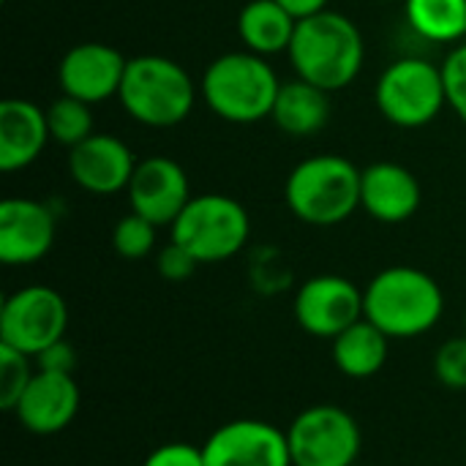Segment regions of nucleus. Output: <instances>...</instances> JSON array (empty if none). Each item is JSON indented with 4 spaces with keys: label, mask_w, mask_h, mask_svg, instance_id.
I'll list each match as a JSON object with an SVG mask.
<instances>
[{
    "label": "nucleus",
    "mask_w": 466,
    "mask_h": 466,
    "mask_svg": "<svg viewBox=\"0 0 466 466\" xmlns=\"http://www.w3.org/2000/svg\"><path fill=\"white\" fill-rule=\"evenodd\" d=\"M352 466H363V464H358V461H355V464H352Z\"/></svg>",
    "instance_id": "34"
},
{
    "label": "nucleus",
    "mask_w": 466,
    "mask_h": 466,
    "mask_svg": "<svg viewBox=\"0 0 466 466\" xmlns=\"http://www.w3.org/2000/svg\"><path fill=\"white\" fill-rule=\"evenodd\" d=\"M248 210L229 194L191 197L172 224V240L194 254L199 265L227 262L248 243Z\"/></svg>",
    "instance_id": "6"
},
{
    "label": "nucleus",
    "mask_w": 466,
    "mask_h": 466,
    "mask_svg": "<svg viewBox=\"0 0 466 466\" xmlns=\"http://www.w3.org/2000/svg\"><path fill=\"white\" fill-rule=\"evenodd\" d=\"M390 341L366 317L333 339V363L350 380H369L382 371L390 355Z\"/></svg>",
    "instance_id": "21"
},
{
    "label": "nucleus",
    "mask_w": 466,
    "mask_h": 466,
    "mask_svg": "<svg viewBox=\"0 0 466 466\" xmlns=\"http://www.w3.org/2000/svg\"><path fill=\"white\" fill-rule=\"evenodd\" d=\"M418 177L393 161H377L360 172V208L380 224H404L420 208Z\"/></svg>",
    "instance_id": "17"
},
{
    "label": "nucleus",
    "mask_w": 466,
    "mask_h": 466,
    "mask_svg": "<svg viewBox=\"0 0 466 466\" xmlns=\"http://www.w3.org/2000/svg\"><path fill=\"white\" fill-rule=\"evenodd\" d=\"M68 306L66 298L44 284H30L11 292L0 306V344L35 358L49 344L66 339Z\"/></svg>",
    "instance_id": "9"
},
{
    "label": "nucleus",
    "mask_w": 466,
    "mask_h": 466,
    "mask_svg": "<svg viewBox=\"0 0 466 466\" xmlns=\"http://www.w3.org/2000/svg\"><path fill=\"white\" fill-rule=\"evenodd\" d=\"M407 25L431 44L466 38V0H404Z\"/></svg>",
    "instance_id": "22"
},
{
    "label": "nucleus",
    "mask_w": 466,
    "mask_h": 466,
    "mask_svg": "<svg viewBox=\"0 0 466 466\" xmlns=\"http://www.w3.org/2000/svg\"><path fill=\"white\" fill-rule=\"evenodd\" d=\"M117 101L128 117L147 128H172L191 115L197 104V85L177 60L164 55H139L126 66Z\"/></svg>",
    "instance_id": "4"
},
{
    "label": "nucleus",
    "mask_w": 466,
    "mask_h": 466,
    "mask_svg": "<svg viewBox=\"0 0 466 466\" xmlns=\"http://www.w3.org/2000/svg\"><path fill=\"white\" fill-rule=\"evenodd\" d=\"M281 79L257 52H227L216 57L199 82V96L208 109L227 123H259L273 115Z\"/></svg>",
    "instance_id": "3"
},
{
    "label": "nucleus",
    "mask_w": 466,
    "mask_h": 466,
    "mask_svg": "<svg viewBox=\"0 0 466 466\" xmlns=\"http://www.w3.org/2000/svg\"><path fill=\"white\" fill-rule=\"evenodd\" d=\"M363 314L388 339H418L442 319L445 295L426 270L393 265L380 270L363 289Z\"/></svg>",
    "instance_id": "2"
},
{
    "label": "nucleus",
    "mask_w": 466,
    "mask_h": 466,
    "mask_svg": "<svg viewBox=\"0 0 466 466\" xmlns=\"http://www.w3.org/2000/svg\"><path fill=\"white\" fill-rule=\"evenodd\" d=\"M197 259H194V254L191 251H186L180 243H175V240H169L161 251H158V257H156V268H158V273H161V279H167V281H172V284H180V281H186V279H191L194 276V270H197Z\"/></svg>",
    "instance_id": "28"
},
{
    "label": "nucleus",
    "mask_w": 466,
    "mask_h": 466,
    "mask_svg": "<svg viewBox=\"0 0 466 466\" xmlns=\"http://www.w3.org/2000/svg\"><path fill=\"white\" fill-rule=\"evenodd\" d=\"M276 3H281L295 19H306V16H314L319 11H325L330 0H276Z\"/></svg>",
    "instance_id": "31"
},
{
    "label": "nucleus",
    "mask_w": 466,
    "mask_h": 466,
    "mask_svg": "<svg viewBox=\"0 0 466 466\" xmlns=\"http://www.w3.org/2000/svg\"><path fill=\"white\" fill-rule=\"evenodd\" d=\"M464 336H466V314H464Z\"/></svg>",
    "instance_id": "33"
},
{
    "label": "nucleus",
    "mask_w": 466,
    "mask_h": 466,
    "mask_svg": "<svg viewBox=\"0 0 466 466\" xmlns=\"http://www.w3.org/2000/svg\"><path fill=\"white\" fill-rule=\"evenodd\" d=\"M295 319L314 339H336L363 314V289L344 276L325 273L300 284L295 295Z\"/></svg>",
    "instance_id": "10"
},
{
    "label": "nucleus",
    "mask_w": 466,
    "mask_h": 466,
    "mask_svg": "<svg viewBox=\"0 0 466 466\" xmlns=\"http://www.w3.org/2000/svg\"><path fill=\"white\" fill-rule=\"evenodd\" d=\"M142 466H205L202 448L188 442H167L156 448Z\"/></svg>",
    "instance_id": "29"
},
{
    "label": "nucleus",
    "mask_w": 466,
    "mask_h": 466,
    "mask_svg": "<svg viewBox=\"0 0 466 466\" xmlns=\"http://www.w3.org/2000/svg\"><path fill=\"white\" fill-rule=\"evenodd\" d=\"M298 19L276 0H248L238 14V35L262 57L289 52Z\"/></svg>",
    "instance_id": "20"
},
{
    "label": "nucleus",
    "mask_w": 466,
    "mask_h": 466,
    "mask_svg": "<svg viewBox=\"0 0 466 466\" xmlns=\"http://www.w3.org/2000/svg\"><path fill=\"white\" fill-rule=\"evenodd\" d=\"M270 120L289 137H314L330 120V93L306 82H281Z\"/></svg>",
    "instance_id": "19"
},
{
    "label": "nucleus",
    "mask_w": 466,
    "mask_h": 466,
    "mask_svg": "<svg viewBox=\"0 0 466 466\" xmlns=\"http://www.w3.org/2000/svg\"><path fill=\"white\" fill-rule=\"evenodd\" d=\"M46 126H49L52 142H57L68 150L76 147L79 142H85L90 134H96L90 104H85L74 96H60L46 106Z\"/></svg>",
    "instance_id": "23"
},
{
    "label": "nucleus",
    "mask_w": 466,
    "mask_h": 466,
    "mask_svg": "<svg viewBox=\"0 0 466 466\" xmlns=\"http://www.w3.org/2000/svg\"><path fill=\"white\" fill-rule=\"evenodd\" d=\"M156 224L142 218L139 213H128L115 224L112 246L123 259H145L156 246Z\"/></svg>",
    "instance_id": "25"
},
{
    "label": "nucleus",
    "mask_w": 466,
    "mask_h": 466,
    "mask_svg": "<svg viewBox=\"0 0 466 466\" xmlns=\"http://www.w3.org/2000/svg\"><path fill=\"white\" fill-rule=\"evenodd\" d=\"M287 57L300 79L333 93L358 79L366 60V44L360 27L350 16L325 8L298 19Z\"/></svg>",
    "instance_id": "1"
},
{
    "label": "nucleus",
    "mask_w": 466,
    "mask_h": 466,
    "mask_svg": "<svg viewBox=\"0 0 466 466\" xmlns=\"http://www.w3.org/2000/svg\"><path fill=\"white\" fill-rule=\"evenodd\" d=\"M202 456L205 466H292L287 431L254 418L218 426L202 445Z\"/></svg>",
    "instance_id": "11"
},
{
    "label": "nucleus",
    "mask_w": 466,
    "mask_h": 466,
    "mask_svg": "<svg viewBox=\"0 0 466 466\" xmlns=\"http://www.w3.org/2000/svg\"><path fill=\"white\" fill-rule=\"evenodd\" d=\"M57 235L55 213L30 197H8L0 202V262L22 268L44 259Z\"/></svg>",
    "instance_id": "14"
},
{
    "label": "nucleus",
    "mask_w": 466,
    "mask_h": 466,
    "mask_svg": "<svg viewBox=\"0 0 466 466\" xmlns=\"http://www.w3.org/2000/svg\"><path fill=\"white\" fill-rule=\"evenodd\" d=\"M35 369L38 371H52V374H74V366H76V352L74 347L60 339L55 344H49L46 350H41L35 358Z\"/></svg>",
    "instance_id": "30"
},
{
    "label": "nucleus",
    "mask_w": 466,
    "mask_h": 466,
    "mask_svg": "<svg viewBox=\"0 0 466 466\" xmlns=\"http://www.w3.org/2000/svg\"><path fill=\"white\" fill-rule=\"evenodd\" d=\"M292 466H352L363 434L358 420L339 404L306 407L287 426Z\"/></svg>",
    "instance_id": "8"
},
{
    "label": "nucleus",
    "mask_w": 466,
    "mask_h": 466,
    "mask_svg": "<svg viewBox=\"0 0 466 466\" xmlns=\"http://www.w3.org/2000/svg\"><path fill=\"white\" fill-rule=\"evenodd\" d=\"M380 3H404V0H380Z\"/></svg>",
    "instance_id": "32"
},
{
    "label": "nucleus",
    "mask_w": 466,
    "mask_h": 466,
    "mask_svg": "<svg viewBox=\"0 0 466 466\" xmlns=\"http://www.w3.org/2000/svg\"><path fill=\"white\" fill-rule=\"evenodd\" d=\"M46 109L27 98L0 101V169H27L49 142Z\"/></svg>",
    "instance_id": "18"
},
{
    "label": "nucleus",
    "mask_w": 466,
    "mask_h": 466,
    "mask_svg": "<svg viewBox=\"0 0 466 466\" xmlns=\"http://www.w3.org/2000/svg\"><path fill=\"white\" fill-rule=\"evenodd\" d=\"M128 60L109 44L85 41L71 46L57 66V85L63 96H74L85 104H101L115 98L123 85Z\"/></svg>",
    "instance_id": "13"
},
{
    "label": "nucleus",
    "mask_w": 466,
    "mask_h": 466,
    "mask_svg": "<svg viewBox=\"0 0 466 466\" xmlns=\"http://www.w3.org/2000/svg\"><path fill=\"white\" fill-rule=\"evenodd\" d=\"M76 412L79 388L74 382V374H52L38 369L19 404L14 407L19 426L35 437H52L66 431L74 423Z\"/></svg>",
    "instance_id": "16"
},
{
    "label": "nucleus",
    "mask_w": 466,
    "mask_h": 466,
    "mask_svg": "<svg viewBox=\"0 0 466 466\" xmlns=\"http://www.w3.org/2000/svg\"><path fill=\"white\" fill-rule=\"evenodd\" d=\"M434 374L451 390H466V336L448 339L434 352Z\"/></svg>",
    "instance_id": "26"
},
{
    "label": "nucleus",
    "mask_w": 466,
    "mask_h": 466,
    "mask_svg": "<svg viewBox=\"0 0 466 466\" xmlns=\"http://www.w3.org/2000/svg\"><path fill=\"white\" fill-rule=\"evenodd\" d=\"M442 79L448 106L466 123V41L456 44L442 60Z\"/></svg>",
    "instance_id": "27"
},
{
    "label": "nucleus",
    "mask_w": 466,
    "mask_h": 466,
    "mask_svg": "<svg viewBox=\"0 0 466 466\" xmlns=\"http://www.w3.org/2000/svg\"><path fill=\"white\" fill-rule=\"evenodd\" d=\"M377 106L399 128H423L448 106L442 66L423 57H401L377 79Z\"/></svg>",
    "instance_id": "7"
},
{
    "label": "nucleus",
    "mask_w": 466,
    "mask_h": 466,
    "mask_svg": "<svg viewBox=\"0 0 466 466\" xmlns=\"http://www.w3.org/2000/svg\"><path fill=\"white\" fill-rule=\"evenodd\" d=\"M30 355L0 344V410L14 412V407L19 404L22 393L27 390L35 374L30 369Z\"/></svg>",
    "instance_id": "24"
},
{
    "label": "nucleus",
    "mask_w": 466,
    "mask_h": 466,
    "mask_svg": "<svg viewBox=\"0 0 466 466\" xmlns=\"http://www.w3.org/2000/svg\"><path fill=\"white\" fill-rule=\"evenodd\" d=\"M137 158L131 147L112 134H90L85 142L68 150L71 180L96 197L120 194L128 188Z\"/></svg>",
    "instance_id": "15"
},
{
    "label": "nucleus",
    "mask_w": 466,
    "mask_h": 466,
    "mask_svg": "<svg viewBox=\"0 0 466 466\" xmlns=\"http://www.w3.org/2000/svg\"><path fill=\"white\" fill-rule=\"evenodd\" d=\"M126 194L131 210L156 227H172L191 199L188 175L169 156H147L137 161Z\"/></svg>",
    "instance_id": "12"
},
{
    "label": "nucleus",
    "mask_w": 466,
    "mask_h": 466,
    "mask_svg": "<svg viewBox=\"0 0 466 466\" xmlns=\"http://www.w3.org/2000/svg\"><path fill=\"white\" fill-rule=\"evenodd\" d=\"M360 172L339 153L303 158L284 183L287 208L311 227L344 224L360 208Z\"/></svg>",
    "instance_id": "5"
}]
</instances>
